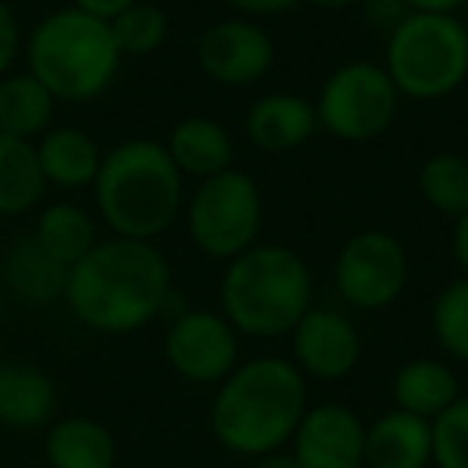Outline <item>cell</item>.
Returning a JSON list of instances; mask_svg holds the SVG:
<instances>
[{
  "label": "cell",
  "mask_w": 468,
  "mask_h": 468,
  "mask_svg": "<svg viewBox=\"0 0 468 468\" xmlns=\"http://www.w3.org/2000/svg\"><path fill=\"white\" fill-rule=\"evenodd\" d=\"M65 302L97 334H132L151 324L170 302V267L151 241L116 238L68 270Z\"/></svg>",
  "instance_id": "cell-1"
},
{
  "label": "cell",
  "mask_w": 468,
  "mask_h": 468,
  "mask_svg": "<svg viewBox=\"0 0 468 468\" xmlns=\"http://www.w3.org/2000/svg\"><path fill=\"white\" fill-rule=\"evenodd\" d=\"M308 410L305 376L292 359L257 356L234 366L212 401V433L238 455L276 452Z\"/></svg>",
  "instance_id": "cell-2"
},
{
  "label": "cell",
  "mask_w": 468,
  "mask_h": 468,
  "mask_svg": "<svg viewBox=\"0 0 468 468\" xmlns=\"http://www.w3.org/2000/svg\"><path fill=\"white\" fill-rule=\"evenodd\" d=\"M93 199L116 238L154 244L183 208V174L161 142L129 138L103 154Z\"/></svg>",
  "instance_id": "cell-3"
},
{
  "label": "cell",
  "mask_w": 468,
  "mask_h": 468,
  "mask_svg": "<svg viewBox=\"0 0 468 468\" xmlns=\"http://www.w3.org/2000/svg\"><path fill=\"white\" fill-rule=\"evenodd\" d=\"M221 314L241 337H286L314 305V280L286 244H254L225 263Z\"/></svg>",
  "instance_id": "cell-4"
},
{
  "label": "cell",
  "mask_w": 468,
  "mask_h": 468,
  "mask_svg": "<svg viewBox=\"0 0 468 468\" xmlns=\"http://www.w3.org/2000/svg\"><path fill=\"white\" fill-rule=\"evenodd\" d=\"M27 71L58 103H90L112 87L122 65L110 23L78 7L42 16L27 39Z\"/></svg>",
  "instance_id": "cell-5"
},
{
  "label": "cell",
  "mask_w": 468,
  "mask_h": 468,
  "mask_svg": "<svg viewBox=\"0 0 468 468\" xmlns=\"http://www.w3.org/2000/svg\"><path fill=\"white\" fill-rule=\"evenodd\" d=\"M385 71L401 97L433 103L468 80V27L455 14L410 10L388 33Z\"/></svg>",
  "instance_id": "cell-6"
},
{
  "label": "cell",
  "mask_w": 468,
  "mask_h": 468,
  "mask_svg": "<svg viewBox=\"0 0 468 468\" xmlns=\"http://www.w3.org/2000/svg\"><path fill=\"white\" fill-rule=\"evenodd\" d=\"M263 196L250 174L231 167L199 180L186 202V231L202 257L231 263L257 244Z\"/></svg>",
  "instance_id": "cell-7"
},
{
  "label": "cell",
  "mask_w": 468,
  "mask_h": 468,
  "mask_svg": "<svg viewBox=\"0 0 468 468\" xmlns=\"http://www.w3.org/2000/svg\"><path fill=\"white\" fill-rule=\"evenodd\" d=\"M401 93L395 90L388 71L376 61H346L327 74L321 84L318 129L340 142H372L395 125Z\"/></svg>",
  "instance_id": "cell-8"
},
{
  "label": "cell",
  "mask_w": 468,
  "mask_h": 468,
  "mask_svg": "<svg viewBox=\"0 0 468 468\" xmlns=\"http://www.w3.org/2000/svg\"><path fill=\"white\" fill-rule=\"evenodd\" d=\"M408 250L385 228H366L346 238L334 261V282L346 305L359 312H385L408 286Z\"/></svg>",
  "instance_id": "cell-9"
},
{
  "label": "cell",
  "mask_w": 468,
  "mask_h": 468,
  "mask_svg": "<svg viewBox=\"0 0 468 468\" xmlns=\"http://www.w3.org/2000/svg\"><path fill=\"white\" fill-rule=\"evenodd\" d=\"M164 356L170 369L186 382H225L238 366V331L225 314L206 308H186L174 314L164 334Z\"/></svg>",
  "instance_id": "cell-10"
},
{
  "label": "cell",
  "mask_w": 468,
  "mask_h": 468,
  "mask_svg": "<svg viewBox=\"0 0 468 468\" xmlns=\"http://www.w3.org/2000/svg\"><path fill=\"white\" fill-rule=\"evenodd\" d=\"M196 61L208 80L221 87H248L267 78L276 61L270 33L254 20L231 16L212 23L196 42Z\"/></svg>",
  "instance_id": "cell-11"
},
{
  "label": "cell",
  "mask_w": 468,
  "mask_h": 468,
  "mask_svg": "<svg viewBox=\"0 0 468 468\" xmlns=\"http://www.w3.org/2000/svg\"><path fill=\"white\" fill-rule=\"evenodd\" d=\"M363 340L344 312L312 305L292 327V363L302 376L318 382L346 378L359 363Z\"/></svg>",
  "instance_id": "cell-12"
},
{
  "label": "cell",
  "mask_w": 468,
  "mask_h": 468,
  "mask_svg": "<svg viewBox=\"0 0 468 468\" xmlns=\"http://www.w3.org/2000/svg\"><path fill=\"white\" fill-rule=\"evenodd\" d=\"M289 442H292V459L299 462V468L366 465V423L346 404L308 408Z\"/></svg>",
  "instance_id": "cell-13"
},
{
  "label": "cell",
  "mask_w": 468,
  "mask_h": 468,
  "mask_svg": "<svg viewBox=\"0 0 468 468\" xmlns=\"http://www.w3.org/2000/svg\"><path fill=\"white\" fill-rule=\"evenodd\" d=\"M248 142L263 154H289L312 142L318 132L314 103L299 93H267L248 110L244 119Z\"/></svg>",
  "instance_id": "cell-14"
},
{
  "label": "cell",
  "mask_w": 468,
  "mask_h": 468,
  "mask_svg": "<svg viewBox=\"0 0 468 468\" xmlns=\"http://www.w3.org/2000/svg\"><path fill=\"white\" fill-rule=\"evenodd\" d=\"M433 462L430 420L408 410H388L366 427V465L369 468H427Z\"/></svg>",
  "instance_id": "cell-15"
},
{
  "label": "cell",
  "mask_w": 468,
  "mask_h": 468,
  "mask_svg": "<svg viewBox=\"0 0 468 468\" xmlns=\"http://www.w3.org/2000/svg\"><path fill=\"white\" fill-rule=\"evenodd\" d=\"M167 154L176 170L193 180H208L215 174H225L234 164V142L221 122L212 116H186L170 129Z\"/></svg>",
  "instance_id": "cell-16"
},
{
  "label": "cell",
  "mask_w": 468,
  "mask_h": 468,
  "mask_svg": "<svg viewBox=\"0 0 468 468\" xmlns=\"http://www.w3.org/2000/svg\"><path fill=\"white\" fill-rule=\"evenodd\" d=\"M36 157H39L46 183L58 189L93 186L100 164H103L100 144L84 129H74V125H52L36 144Z\"/></svg>",
  "instance_id": "cell-17"
},
{
  "label": "cell",
  "mask_w": 468,
  "mask_h": 468,
  "mask_svg": "<svg viewBox=\"0 0 468 468\" xmlns=\"http://www.w3.org/2000/svg\"><path fill=\"white\" fill-rule=\"evenodd\" d=\"M55 382L33 363H0V423L10 430L46 427L55 414Z\"/></svg>",
  "instance_id": "cell-18"
},
{
  "label": "cell",
  "mask_w": 468,
  "mask_h": 468,
  "mask_svg": "<svg viewBox=\"0 0 468 468\" xmlns=\"http://www.w3.org/2000/svg\"><path fill=\"white\" fill-rule=\"evenodd\" d=\"M0 282L27 305H52L65 299L68 270L36 244L33 234L16 238L0 263Z\"/></svg>",
  "instance_id": "cell-19"
},
{
  "label": "cell",
  "mask_w": 468,
  "mask_h": 468,
  "mask_svg": "<svg viewBox=\"0 0 468 468\" xmlns=\"http://www.w3.org/2000/svg\"><path fill=\"white\" fill-rule=\"evenodd\" d=\"M55 103L42 80L29 71H10L0 78V135L33 142L52 129Z\"/></svg>",
  "instance_id": "cell-20"
},
{
  "label": "cell",
  "mask_w": 468,
  "mask_h": 468,
  "mask_svg": "<svg viewBox=\"0 0 468 468\" xmlns=\"http://www.w3.org/2000/svg\"><path fill=\"white\" fill-rule=\"evenodd\" d=\"M391 395H395L398 410H408L423 420H433L452 401H459V378L440 359H410L395 372L391 382Z\"/></svg>",
  "instance_id": "cell-21"
},
{
  "label": "cell",
  "mask_w": 468,
  "mask_h": 468,
  "mask_svg": "<svg viewBox=\"0 0 468 468\" xmlns=\"http://www.w3.org/2000/svg\"><path fill=\"white\" fill-rule=\"evenodd\" d=\"M46 459L52 468H112L116 440L93 417H65L48 430Z\"/></svg>",
  "instance_id": "cell-22"
},
{
  "label": "cell",
  "mask_w": 468,
  "mask_h": 468,
  "mask_svg": "<svg viewBox=\"0 0 468 468\" xmlns=\"http://www.w3.org/2000/svg\"><path fill=\"white\" fill-rule=\"evenodd\" d=\"M36 244L46 250L52 261H58L65 270L80 263L93 248H97V225L87 215V208L74 202H52L39 212L33 231Z\"/></svg>",
  "instance_id": "cell-23"
},
{
  "label": "cell",
  "mask_w": 468,
  "mask_h": 468,
  "mask_svg": "<svg viewBox=\"0 0 468 468\" xmlns=\"http://www.w3.org/2000/svg\"><path fill=\"white\" fill-rule=\"evenodd\" d=\"M46 186L36 144L0 135V218H16L36 208L46 196Z\"/></svg>",
  "instance_id": "cell-24"
},
{
  "label": "cell",
  "mask_w": 468,
  "mask_h": 468,
  "mask_svg": "<svg viewBox=\"0 0 468 468\" xmlns=\"http://www.w3.org/2000/svg\"><path fill=\"white\" fill-rule=\"evenodd\" d=\"M417 189L433 212L459 218L468 212V157L455 151H436L417 170Z\"/></svg>",
  "instance_id": "cell-25"
},
{
  "label": "cell",
  "mask_w": 468,
  "mask_h": 468,
  "mask_svg": "<svg viewBox=\"0 0 468 468\" xmlns=\"http://www.w3.org/2000/svg\"><path fill=\"white\" fill-rule=\"evenodd\" d=\"M110 33L122 58H148L164 46L170 33V20L157 4L135 0L119 16L110 20Z\"/></svg>",
  "instance_id": "cell-26"
},
{
  "label": "cell",
  "mask_w": 468,
  "mask_h": 468,
  "mask_svg": "<svg viewBox=\"0 0 468 468\" xmlns=\"http://www.w3.org/2000/svg\"><path fill=\"white\" fill-rule=\"evenodd\" d=\"M430 327L446 356L468 363V280H452L440 289L430 308Z\"/></svg>",
  "instance_id": "cell-27"
},
{
  "label": "cell",
  "mask_w": 468,
  "mask_h": 468,
  "mask_svg": "<svg viewBox=\"0 0 468 468\" xmlns=\"http://www.w3.org/2000/svg\"><path fill=\"white\" fill-rule=\"evenodd\" d=\"M436 468H468V398L452 401L430 420Z\"/></svg>",
  "instance_id": "cell-28"
},
{
  "label": "cell",
  "mask_w": 468,
  "mask_h": 468,
  "mask_svg": "<svg viewBox=\"0 0 468 468\" xmlns=\"http://www.w3.org/2000/svg\"><path fill=\"white\" fill-rule=\"evenodd\" d=\"M23 52V33L10 0H0V78L14 71L16 58Z\"/></svg>",
  "instance_id": "cell-29"
},
{
  "label": "cell",
  "mask_w": 468,
  "mask_h": 468,
  "mask_svg": "<svg viewBox=\"0 0 468 468\" xmlns=\"http://www.w3.org/2000/svg\"><path fill=\"white\" fill-rule=\"evenodd\" d=\"M359 7H363L366 23H372L376 29H385V36L410 14V7L404 4V0H363Z\"/></svg>",
  "instance_id": "cell-30"
},
{
  "label": "cell",
  "mask_w": 468,
  "mask_h": 468,
  "mask_svg": "<svg viewBox=\"0 0 468 468\" xmlns=\"http://www.w3.org/2000/svg\"><path fill=\"white\" fill-rule=\"evenodd\" d=\"M231 10L244 16V20H261V16H280L289 14L292 7H299L302 0H221Z\"/></svg>",
  "instance_id": "cell-31"
},
{
  "label": "cell",
  "mask_w": 468,
  "mask_h": 468,
  "mask_svg": "<svg viewBox=\"0 0 468 468\" xmlns=\"http://www.w3.org/2000/svg\"><path fill=\"white\" fill-rule=\"evenodd\" d=\"M132 4H135V0H71V7L84 10V14L97 16V20H103V23H110L112 16H119L125 7H132Z\"/></svg>",
  "instance_id": "cell-32"
},
{
  "label": "cell",
  "mask_w": 468,
  "mask_h": 468,
  "mask_svg": "<svg viewBox=\"0 0 468 468\" xmlns=\"http://www.w3.org/2000/svg\"><path fill=\"white\" fill-rule=\"evenodd\" d=\"M452 257H455L459 273L468 280V212L459 215L452 225Z\"/></svg>",
  "instance_id": "cell-33"
},
{
  "label": "cell",
  "mask_w": 468,
  "mask_h": 468,
  "mask_svg": "<svg viewBox=\"0 0 468 468\" xmlns=\"http://www.w3.org/2000/svg\"><path fill=\"white\" fill-rule=\"evenodd\" d=\"M417 14H455L465 0H404Z\"/></svg>",
  "instance_id": "cell-34"
},
{
  "label": "cell",
  "mask_w": 468,
  "mask_h": 468,
  "mask_svg": "<svg viewBox=\"0 0 468 468\" xmlns=\"http://www.w3.org/2000/svg\"><path fill=\"white\" fill-rule=\"evenodd\" d=\"M254 468H299V462L292 459V452H282V449H276V452L261 455Z\"/></svg>",
  "instance_id": "cell-35"
},
{
  "label": "cell",
  "mask_w": 468,
  "mask_h": 468,
  "mask_svg": "<svg viewBox=\"0 0 468 468\" xmlns=\"http://www.w3.org/2000/svg\"><path fill=\"white\" fill-rule=\"evenodd\" d=\"M308 4H314V7H321V10H350V7H359L363 0H308Z\"/></svg>",
  "instance_id": "cell-36"
}]
</instances>
